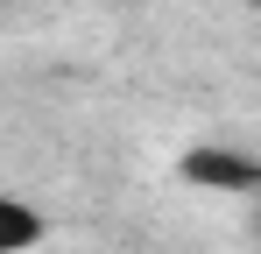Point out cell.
Returning <instances> with one entry per match:
<instances>
[{"label": "cell", "instance_id": "cell-1", "mask_svg": "<svg viewBox=\"0 0 261 254\" xmlns=\"http://www.w3.org/2000/svg\"><path fill=\"white\" fill-rule=\"evenodd\" d=\"M176 176L198 184V191H261V163L240 148H191L176 163Z\"/></svg>", "mask_w": 261, "mask_h": 254}, {"label": "cell", "instance_id": "cell-2", "mask_svg": "<svg viewBox=\"0 0 261 254\" xmlns=\"http://www.w3.org/2000/svg\"><path fill=\"white\" fill-rule=\"evenodd\" d=\"M36 240H43V212L0 191V254H29Z\"/></svg>", "mask_w": 261, "mask_h": 254}]
</instances>
